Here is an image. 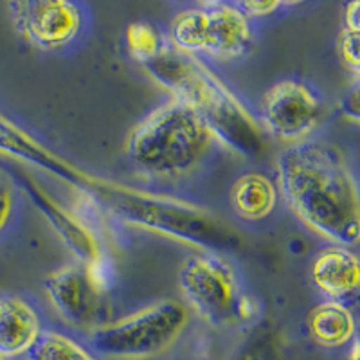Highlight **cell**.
I'll return each instance as SVG.
<instances>
[{
	"mask_svg": "<svg viewBox=\"0 0 360 360\" xmlns=\"http://www.w3.org/2000/svg\"><path fill=\"white\" fill-rule=\"evenodd\" d=\"M278 189L292 213L335 245H355L360 234L356 182L337 144L303 141L276 159Z\"/></svg>",
	"mask_w": 360,
	"mask_h": 360,
	"instance_id": "1",
	"label": "cell"
},
{
	"mask_svg": "<svg viewBox=\"0 0 360 360\" xmlns=\"http://www.w3.org/2000/svg\"><path fill=\"white\" fill-rule=\"evenodd\" d=\"M144 67L157 83L172 92L173 99L200 115L214 139L243 157L263 155L266 143L259 121L197 56L164 49Z\"/></svg>",
	"mask_w": 360,
	"mask_h": 360,
	"instance_id": "2",
	"label": "cell"
},
{
	"mask_svg": "<svg viewBox=\"0 0 360 360\" xmlns=\"http://www.w3.org/2000/svg\"><path fill=\"white\" fill-rule=\"evenodd\" d=\"M89 195L127 225L198 247L202 252L217 254L242 245V238L225 221L189 202L131 189L107 179Z\"/></svg>",
	"mask_w": 360,
	"mask_h": 360,
	"instance_id": "3",
	"label": "cell"
},
{
	"mask_svg": "<svg viewBox=\"0 0 360 360\" xmlns=\"http://www.w3.org/2000/svg\"><path fill=\"white\" fill-rule=\"evenodd\" d=\"M217 143L200 115L172 99L134 128L128 157L144 175L175 180L200 168Z\"/></svg>",
	"mask_w": 360,
	"mask_h": 360,
	"instance_id": "4",
	"label": "cell"
},
{
	"mask_svg": "<svg viewBox=\"0 0 360 360\" xmlns=\"http://www.w3.org/2000/svg\"><path fill=\"white\" fill-rule=\"evenodd\" d=\"M188 323V308L164 299L123 319L98 324L90 330L89 342L105 359L146 360L168 352L184 333Z\"/></svg>",
	"mask_w": 360,
	"mask_h": 360,
	"instance_id": "5",
	"label": "cell"
},
{
	"mask_svg": "<svg viewBox=\"0 0 360 360\" xmlns=\"http://www.w3.org/2000/svg\"><path fill=\"white\" fill-rule=\"evenodd\" d=\"M175 51L188 56H209L231 60L249 53L252 45V25L238 4L202 2L182 9L169 27Z\"/></svg>",
	"mask_w": 360,
	"mask_h": 360,
	"instance_id": "6",
	"label": "cell"
},
{
	"mask_svg": "<svg viewBox=\"0 0 360 360\" xmlns=\"http://www.w3.org/2000/svg\"><path fill=\"white\" fill-rule=\"evenodd\" d=\"M180 290L200 317L213 326L234 324L242 288L233 266L214 252H198L179 270Z\"/></svg>",
	"mask_w": 360,
	"mask_h": 360,
	"instance_id": "7",
	"label": "cell"
},
{
	"mask_svg": "<svg viewBox=\"0 0 360 360\" xmlns=\"http://www.w3.org/2000/svg\"><path fill=\"white\" fill-rule=\"evenodd\" d=\"M8 11L17 33L47 53L69 49L89 31V11L79 2L20 0L9 2Z\"/></svg>",
	"mask_w": 360,
	"mask_h": 360,
	"instance_id": "8",
	"label": "cell"
},
{
	"mask_svg": "<svg viewBox=\"0 0 360 360\" xmlns=\"http://www.w3.org/2000/svg\"><path fill=\"white\" fill-rule=\"evenodd\" d=\"M324 117V99L311 83L287 78L265 92L259 107L263 131L283 143L297 144L319 127Z\"/></svg>",
	"mask_w": 360,
	"mask_h": 360,
	"instance_id": "9",
	"label": "cell"
},
{
	"mask_svg": "<svg viewBox=\"0 0 360 360\" xmlns=\"http://www.w3.org/2000/svg\"><path fill=\"white\" fill-rule=\"evenodd\" d=\"M0 155L24 160L34 168H40L58 176L69 186L83 189L85 193L98 188L105 180L101 176L92 175L82 166L70 162L69 159L51 150L47 144L41 143L31 131L22 128L2 112H0Z\"/></svg>",
	"mask_w": 360,
	"mask_h": 360,
	"instance_id": "10",
	"label": "cell"
},
{
	"mask_svg": "<svg viewBox=\"0 0 360 360\" xmlns=\"http://www.w3.org/2000/svg\"><path fill=\"white\" fill-rule=\"evenodd\" d=\"M13 176L17 179L20 188L33 200V204L40 209V213L53 225V229L62 238L67 249L79 259V263L85 265L105 252L99 236L82 214L74 213L60 204L56 198L51 197L33 176L25 175L24 172H15Z\"/></svg>",
	"mask_w": 360,
	"mask_h": 360,
	"instance_id": "11",
	"label": "cell"
},
{
	"mask_svg": "<svg viewBox=\"0 0 360 360\" xmlns=\"http://www.w3.org/2000/svg\"><path fill=\"white\" fill-rule=\"evenodd\" d=\"M44 285L47 297L63 321L83 328L98 323L105 295L90 285L82 263H70L54 270Z\"/></svg>",
	"mask_w": 360,
	"mask_h": 360,
	"instance_id": "12",
	"label": "cell"
},
{
	"mask_svg": "<svg viewBox=\"0 0 360 360\" xmlns=\"http://www.w3.org/2000/svg\"><path fill=\"white\" fill-rule=\"evenodd\" d=\"M44 332L38 308L17 294H0V360L27 355Z\"/></svg>",
	"mask_w": 360,
	"mask_h": 360,
	"instance_id": "13",
	"label": "cell"
},
{
	"mask_svg": "<svg viewBox=\"0 0 360 360\" xmlns=\"http://www.w3.org/2000/svg\"><path fill=\"white\" fill-rule=\"evenodd\" d=\"M310 278L328 301L344 303L359 290L360 269L356 254L342 245L326 247L311 262Z\"/></svg>",
	"mask_w": 360,
	"mask_h": 360,
	"instance_id": "14",
	"label": "cell"
},
{
	"mask_svg": "<svg viewBox=\"0 0 360 360\" xmlns=\"http://www.w3.org/2000/svg\"><path fill=\"white\" fill-rule=\"evenodd\" d=\"M278 184L265 173H243L231 186V207L245 221H262L269 218L278 207Z\"/></svg>",
	"mask_w": 360,
	"mask_h": 360,
	"instance_id": "15",
	"label": "cell"
},
{
	"mask_svg": "<svg viewBox=\"0 0 360 360\" xmlns=\"http://www.w3.org/2000/svg\"><path fill=\"white\" fill-rule=\"evenodd\" d=\"M311 339L323 348H340L356 339V323L352 310L344 303L324 301L307 315Z\"/></svg>",
	"mask_w": 360,
	"mask_h": 360,
	"instance_id": "16",
	"label": "cell"
},
{
	"mask_svg": "<svg viewBox=\"0 0 360 360\" xmlns=\"http://www.w3.org/2000/svg\"><path fill=\"white\" fill-rule=\"evenodd\" d=\"M27 360H99L94 353L72 337L56 330H44L31 352L25 355Z\"/></svg>",
	"mask_w": 360,
	"mask_h": 360,
	"instance_id": "17",
	"label": "cell"
},
{
	"mask_svg": "<svg viewBox=\"0 0 360 360\" xmlns=\"http://www.w3.org/2000/svg\"><path fill=\"white\" fill-rule=\"evenodd\" d=\"M127 45L130 56L143 65L152 63L164 51L160 33L148 22H134L128 25Z\"/></svg>",
	"mask_w": 360,
	"mask_h": 360,
	"instance_id": "18",
	"label": "cell"
},
{
	"mask_svg": "<svg viewBox=\"0 0 360 360\" xmlns=\"http://www.w3.org/2000/svg\"><path fill=\"white\" fill-rule=\"evenodd\" d=\"M83 269H85L90 285H92V287H94L101 295H107L108 292L114 288L117 270H115V265L112 263L108 254L103 252L101 256L94 258L92 262L85 263Z\"/></svg>",
	"mask_w": 360,
	"mask_h": 360,
	"instance_id": "19",
	"label": "cell"
},
{
	"mask_svg": "<svg viewBox=\"0 0 360 360\" xmlns=\"http://www.w3.org/2000/svg\"><path fill=\"white\" fill-rule=\"evenodd\" d=\"M339 54L342 58V62L346 63V67H349L355 74L359 72V33L344 29L339 37Z\"/></svg>",
	"mask_w": 360,
	"mask_h": 360,
	"instance_id": "20",
	"label": "cell"
},
{
	"mask_svg": "<svg viewBox=\"0 0 360 360\" xmlns=\"http://www.w3.org/2000/svg\"><path fill=\"white\" fill-rule=\"evenodd\" d=\"M17 207V195L8 180H0V233L6 231L13 220Z\"/></svg>",
	"mask_w": 360,
	"mask_h": 360,
	"instance_id": "21",
	"label": "cell"
},
{
	"mask_svg": "<svg viewBox=\"0 0 360 360\" xmlns=\"http://www.w3.org/2000/svg\"><path fill=\"white\" fill-rule=\"evenodd\" d=\"M259 317V301L254 295L243 294L240 295L236 303V310H234V319L236 323H252Z\"/></svg>",
	"mask_w": 360,
	"mask_h": 360,
	"instance_id": "22",
	"label": "cell"
},
{
	"mask_svg": "<svg viewBox=\"0 0 360 360\" xmlns=\"http://www.w3.org/2000/svg\"><path fill=\"white\" fill-rule=\"evenodd\" d=\"M236 4L249 18L270 17V15L278 13L281 8H287V4L279 2V0H272V2H236Z\"/></svg>",
	"mask_w": 360,
	"mask_h": 360,
	"instance_id": "23",
	"label": "cell"
},
{
	"mask_svg": "<svg viewBox=\"0 0 360 360\" xmlns=\"http://www.w3.org/2000/svg\"><path fill=\"white\" fill-rule=\"evenodd\" d=\"M360 4L359 2H352V4L346 6V17H344V29L346 31H360Z\"/></svg>",
	"mask_w": 360,
	"mask_h": 360,
	"instance_id": "24",
	"label": "cell"
},
{
	"mask_svg": "<svg viewBox=\"0 0 360 360\" xmlns=\"http://www.w3.org/2000/svg\"><path fill=\"white\" fill-rule=\"evenodd\" d=\"M342 107H344V114L352 117L353 121H359V92H356V86H353V90L349 94H346L342 101Z\"/></svg>",
	"mask_w": 360,
	"mask_h": 360,
	"instance_id": "25",
	"label": "cell"
},
{
	"mask_svg": "<svg viewBox=\"0 0 360 360\" xmlns=\"http://www.w3.org/2000/svg\"><path fill=\"white\" fill-rule=\"evenodd\" d=\"M346 360H359V340H353L352 348H349L348 355H346Z\"/></svg>",
	"mask_w": 360,
	"mask_h": 360,
	"instance_id": "26",
	"label": "cell"
}]
</instances>
